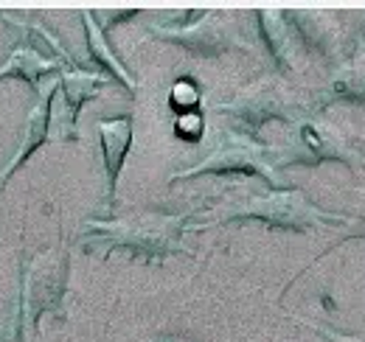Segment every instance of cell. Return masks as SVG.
Returning a JSON list of instances; mask_svg holds the SVG:
<instances>
[{
	"label": "cell",
	"mask_w": 365,
	"mask_h": 342,
	"mask_svg": "<svg viewBox=\"0 0 365 342\" xmlns=\"http://www.w3.org/2000/svg\"><path fill=\"white\" fill-rule=\"evenodd\" d=\"M158 342H182V340H175V337H166V340H158Z\"/></svg>",
	"instance_id": "e0dca14e"
},
{
	"label": "cell",
	"mask_w": 365,
	"mask_h": 342,
	"mask_svg": "<svg viewBox=\"0 0 365 342\" xmlns=\"http://www.w3.org/2000/svg\"><path fill=\"white\" fill-rule=\"evenodd\" d=\"M51 98H53V82H51V87L37 93V101H34V107H31L29 115H26V127H23L20 146H17L14 157L0 169V191L9 185V180H11L17 171L23 169V166L37 155V149L51 140Z\"/></svg>",
	"instance_id": "9c48e42d"
},
{
	"label": "cell",
	"mask_w": 365,
	"mask_h": 342,
	"mask_svg": "<svg viewBox=\"0 0 365 342\" xmlns=\"http://www.w3.org/2000/svg\"><path fill=\"white\" fill-rule=\"evenodd\" d=\"M200 101H202V90L200 85L191 79V76H180L172 90H169V107L180 115V113H191V110H200Z\"/></svg>",
	"instance_id": "5bb4252c"
},
{
	"label": "cell",
	"mask_w": 365,
	"mask_h": 342,
	"mask_svg": "<svg viewBox=\"0 0 365 342\" xmlns=\"http://www.w3.org/2000/svg\"><path fill=\"white\" fill-rule=\"evenodd\" d=\"M20 26H23V34L17 37L14 48L6 53V59L0 65V82L20 79L34 93H40L43 79L48 76L59 79L62 73L82 68L71 59V53L56 43V37H51L46 28H40L37 23H20Z\"/></svg>",
	"instance_id": "277c9868"
},
{
	"label": "cell",
	"mask_w": 365,
	"mask_h": 342,
	"mask_svg": "<svg viewBox=\"0 0 365 342\" xmlns=\"http://www.w3.org/2000/svg\"><path fill=\"white\" fill-rule=\"evenodd\" d=\"M262 40L267 45L270 56L275 59V65L281 71H289L295 65V48H298V34L287 17V11H259L256 14Z\"/></svg>",
	"instance_id": "8fae6325"
},
{
	"label": "cell",
	"mask_w": 365,
	"mask_h": 342,
	"mask_svg": "<svg viewBox=\"0 0 365 342\" xmlns=\"http://www.w3.org/2000/svg\"><path fill=\"white\" fill-rule=\"evenodd\" d=\"M220 113L230 115L236 124H242V132L259 138V129L281 121V124H289L295 121V107L289 104L287 93L275 82H259V85L247 87L245 93H239L233 101L222 104Z\"/></svg>",
	"instance_id": "52a82bcc"
},
{
	"label": "cell",
	"mask_w": 365,
	"mask_h": 342,
	"mask_svg": "<svg viewBox=\"0 0 365 342\" xmlns=\"http://www.w3.org/2000/svg\"><path fill=\"white\" fill-rule=\"evenodd\" d=\"M329 93H331V98H340V101L365 104V56L360 62L343 68V71L334 76Z\"/></svg>",
	"instance_id": "4fadbf2b"
},
{
	"label": "cell",
	"mask_w": 365,
	"mask_h": 342,
	"mask_svg": "<svg viewBox=\"0 0 365 342\" xmlns=\"http://www.w3.org/2000/svg\"><path fill=\"white\" fill-rule=\"evenodd\" d=\"M96 132H98V146H101V160H104V180H107L104 208L113 211L118 180H121L124 163H127L130 149H133V115L121 113V115L101 118L96 124Z\"/></svg>",
	"instance_id": "ba28073f"
},
{
	"label": "cell",
	"mask_w": 365,
	"mask_h": 342,
	"mask_svg": "<svg viewBox=\"0 0 365 342\" xmlns=\"http://www.w3.org/2000/svg\"><path fill=\"white\" fill-rule=\"evenodd\" d=\"M149 31L163 43H172L194 56H208V59L239 48V40L233 37L228 20L211 11H200L197 17L182 20L178 26H166V28L152 26Z\"/></svg>",
	"instance_id": "8992f818"
},
{
	"label": "cell",
	"mask_w": 365,
	"mask_h": 342,
	"mask_svg": "<svg viewBox=\"0 0 365 342\" xmlns=\"http://www.w3.org/2000/svg\"><path fill=\"white\" fill-rule=\"evenodd\" d=\"M202 132H205V118H202L200 110L180 113V115L175 118V135L182 138V140H188V143H197V140L202 138Z\"/></svg>",
	"instance_id": "9a60e30c"
},
{
	"label": "cell",
	"mask_w": 365,
	"mask_h": 342,
	"mask_svg": "<svg viewBox=\"0 0 365 342\" xmlns=\"http://www.w3.org/2000/svg\"><path fill=\"white\" fill-rule=\"evenodd\" d=\"M82 26H85V40H88V53H91L93 65L107 76L115 79L118 85H124L130 93H135V76L127 71V65L121 62V56L113 51V45L107 40V34L96 26V20L91 17V11L82 14Z\"/></svg>",
	"instance_id": "7c38bea8"
},
{
	"label": "cell",
	"mask_w": 365,
	"mask_h": 342,
	"mask_svg": "<svg viewBox=\"0 0 365 342\" xmlns=\"http://www.w3.org/2000/svg\"><path fill=\"white\" fill-rule=\"evenodd\" d=\"M222 224L230 222H262L267 227L289 230V233H307L318 224H346L343 216L326 214L315 202H309L298 188H278L264 197H250L247 202L230 208L220 219Z\"/></svg>",
	"instance_id": "5b68a950"
},
{
	"label": "cell",
	"mask_w": 365,
	"mask_h": 342,
	"mask_svg": "<svg viewBox=\"0 0 365 342\" xmlns=\"http://www.w3.org/2000/svg\"><path fill=\"white\" fill-rule=\"evenodd\" d=\"M275 171L278 169L273 163V155L259 138H253L242 129H222L217 135V146L211 149V155L191 169L172 174L169 182L197 180V177H230L233 174V177H259L270 185V191L287 188Z\"/></svg>",
	"instance_id": "7a4b0ae2"
},
{
	"label": "cell",
	"mask_w": 365,
	"mask_h": 342,
	"mask_svg": "<svg viewBox=\"0 0 365 342\" xmlns=\"http://www.w3.org/2000/svg\"><path fill=\"white\" fill-rule=\"evenodd\" d=\"M323 160H343L340 146L331 140V135L326 129H320L312 121H301L295 124L292 135V155L284 157L278 163V169L292 166V163H304V166H318Z\"/></svg>",
	"instance_id": "30bf717a"
},
{
	"label": "cell",
	"mask_w": 365,
	"mask_h": 342,
	"mask_svg": "<svg viewBox=\"0 0 365 342\" xmlns=\"http://www.w3.org/2000/svg\"><path fill=\"white\" fill-rule=\"evenodd\" d=\"M194 211L188 214H143L133 219H88L79 236L85 253L107 258L113 253L135 258V261H166L172 256L188 253L182 239L191 227Z\"/></svg>",
	"instance_id": "6da1fadb"
},
{
	"label": "cell",
	"mask_w": 365,
	"mask_h": 342,
	"mask_svg": "<svg viewBox=\"0 0 365 342\" xmlns=\"http://www.w3.org/2000/svg\"><path fill=\"white\" fill-rule=\"evenodd\" d=\"M71 284V253L62 247H48L43 253L20 261L17 289L23 295L26 328L40 331L46 314L65 317L62 306Z\"/></svg>",
	"instance_id": "3957f363"
},
{
	"label": "cell",
	"mask_w": 365,
	"mask_h": 342,
	"mask_svg": "<svg viewBox=\"0 0 365 342\" xmlns=\"http://www.w3.org/2000/svg\"><path fill=\"white\" fill-rule=\"evenodd\" d=\"M26 311H23V295L17 289V298H14V314L9 320L6 328H0V342H29L26 340Z\"/></svg>",
	"instance_id": "2e32d148"
}]
</instances>
